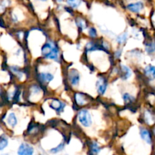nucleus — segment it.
Returning <instances> with one entry per match:
<instances>
[{
    "label": "nucleus",
    "mask_w": 155,
    "mask_h": 155,
    "mask_svg": "<svg viewBox=\"0 0 155 155\" xmlns=\"http://www.w3.org/2000/svg\"><path fill=\"white\" fill-rule=\"evenodd\" d=\"M145 120L148 124H151V120H152V117L148 112H146V114H145Z\"/></svg>",
    "instance_id": "nucleus-23"
},
{
    "label": "nucleus",
    "mask_w": 155,
    "mask_h": 155,
    "mask_svg": "<svg viewBox=\"0 0 155 155\" xmlns=\"http://www.w3.org/2000/svg\"><path fill=\"white\" fill-rule=\"evenodd\" d=\"M77 24L79 27H80L81 29H86V24L85 22V21H83L81 18H77Z\"/></svg>",
    "instance_id": "nucleus-18"
},
{
    "label": "nucleus",
    "mask_w": 155,
    "mask_h": 155,
    "mask_svg": "<svg viewBox=\"0 0 155 155\" xmlns=\"http://www.w3.org/2000/svg\"><path fill=\"white\" fill-rule=\"evenodd\" d=\"M97 86H98V93L103 95L105 92L106 89H107V82L104 79L101 78L97 83Z\"/></svg>",
    "instance_id": "nucleus-6"
},
{
    "label": "nucleus",
    "mask_w": 155,
    "mask_h": 155,
    "mask_svg": "<svg viewBox=\"0 0 155 155\" xmlns=\"http://www.w3.org/2000/svg\"><path fill=\"white\" fill-rule=\"evenodd\" d=\"M64 106L65 104L62 103L61 101H58V100H53L51 104H50V107L57 112H58V113H60V112H61L64 110Z\"/></svg>",
    "instance_id": "nucleus-4"
},
{
    "label": "nucleus",
    "mask_w": 155,
    "mask_h": 155,
    "mask_svg": "<svg viewBox=\"0 0 155 155\" xmlns=\"http://www.w3.org/2000/svg\"><path fill=\"white\" fill-rule=\"evenodd\" d=\"M144 5L142 2H136V3H130L127 5V8L133 12H139L143 9Z\"/></svg>",
    "instance_id": "nucleus-5"
},
{
    "label": "nucleus",
    "mask_w": 155,
    "mask_h": 155,
    "mask_svg": "<svg viewBox=\"0 0 155 155\" xmlns=\"http://www.w3.org/2000/svg\"><path fill=\"white\" fill-rule=\"evenodd\" d=\"M78 120L83 127H89L92 124V117L87 110H82L79 112Z\"/></svg>",
    "instance_id": "nucleus-2"
},
{
    "label": "nucleus",
    "mask_w": 155,
    "mask_h": 155,
    "mask_svg": "<svg viewBox=\"0 0 155 155\" xmlns=\"http://www.w3.org/2000/svg\"><path fill=\"white\" fill-rule=\"evenodd\" d=\"M89 36L91 37H95L97 36V32L95 30V28H90L89 30Z\"/></svg>",
    "instance_id": "nucleus-22"
},
{
    "label": "nucleus",
    "mask_w": 155,
    "mask_h": 155,
    "mask_svg": "<svg viewBox=\"0 0 155 155\" xmlns=\"http://www.w3.org/2000/svg\"><path fill=\"white\" fill-rule=\"evenodd\" d=\"M124 99L126 102H130V101H133V98L131 96V95H129V94H124Z\"/></svg>",
    "instance_id": "nucleus-21"
},
{
    "label": "nucleus",
    "mask_w": 155,
    "mask_h": 155,
    "mask_svg": "<svg viewBox=\"0 0 155 155\" xmlns=\"http://www.w3.org/2000/svg\"><path fill=\"white\" fill-rule=\"evenodd\" d=\"M7 121H8V124L11 127H15V125L17 124V118L16 117H15V114L11 113L10 114L8 115V117Z\"/></svg>",
    "instance_id": "nucleus-11"
},
{
    "label": "nucleus",
    "mask_w": 155,
    "mask_h": 155,
    "mask_svg": "<svg viewBox=\"0 0 155 155\" xmlns=\"http://www.w3.org/2000/svg\"><path fill=\"white\" fill-rule=\"evenodd\" d=\"M146 51L148 53H152L155 51V43H150L146 45Z\"/></svg>",
    "instance_id": "nucleus-19"
},
{
    "label": "nucleus",
    "mask_w": 155,
    "mask_h": 155,
    "mask_svg": "<svg viewBox=\"0 0 155 155\" xmlns=\"http://www.w3.org/2000/svg\"><path fill=\"white\" fill-rule=\"evenodd\" d=\"M64 147V143H61L60 145H58V146L56 147V148H52V149L51 150V153H57V152H58V151H61V150L63 149Z\"/></svg>",
    "instance_id": "nucleus-20"
},
{
    "label": "nucleus",
    "mask_w": 155,
    "mask_h": 155,
    "mask_svg": "<svg viewBox=\"0 0 155 155\" xmlns=\"http://www.w3.org/2000/svg\"><path fill=\"white\" fill-rule=\"evenodd\" d=\"M145 74L150 80H154L155 78V67L152 65H148L145 68Z\"/></svg>",
    "instance_id": "nucleus-7"
},
{
    "label": "nucleus",
    "mask_w": 155,
    "mask_h": 155,
    "mask_svg": "<svg viewBox=\"0 0 155 155\" xmlns=\"http://www.w3.org/2000/svg\"><path fill=\"white\" fill-rule=\"evenodd\" d=\"M122 68H123V71H124V78L128 79L132 74L131 71H130V69L128 68V67L124 66V65H122Z\"/></svg>",
    "instance_id": "nucleus-15"
},
{
    "label": "nucleus",
    "mask_w": 155,
    "mask_h": 155,
    "mask_svg": "<svg viewBox=\"0 0 155 155\" xmlns=\"http://www.w3.org/2000/svg\"><path fill=\"white\" fill-rule=\"evenodd\" d=\"M33 153V148L30 145L26 143L21 144L18 151V154L20 155H31Z\"/></svg>",
    "instance_id": "nucleus-3"
},
{
    "label": "nucleus",
    "mask_w": 155,
    "mask_h": 155,
    "mask_svg": "<svg viewBox=\"0 0 155 155\" xmlns=\"http://www.w3.org/2000/svg\"><path fill=\"white\" fill-rule=\"evenodd\" d=\"M91 148H92V152L93 153V154H98V152L100 151V147L98 146V144L96 143V142H93V143L92 144V146H91Z\"/></svg>",
    "instance_id": "nucleus-17"
},
{
    "label": "nucleus",
    "mask_w": 155,
    "mask_h": 155,
    "mask_svg": "<svg viewBox=\"0 0 155 155\" xmlns=\"http://www.w3.org/2000/svg\"><path fill=\"white\" fill-rule=\"evenodd\" d=\"M68 3L72 8H77L81 3V0H68Z\"/></svg>",
    "instance_id": "nucleus-16"
},
{
    "label": "nucleus",
    "mask_w": 155,
    "mask_h": 155,
    "mask_svg": "<svg viewBox=\"0 0 155 155\" xmlns=\"http://www.w3.org/2000/svg\"><path fill=\"white\" fill-rule=\"evenodd\" d=\"M62 1H63V0H57V2H61Z\"/></svg>",
    "instance_id": "nucleus-24"
},
{
    "label": "nucleus",
    "mask_w": 155,
    "mask_h": 155,
    "mask_svg": "<svg viewBox=\"0 0 155 155\" xmlns=\"http://www.w3.org/2000/svg\"><path fill=\"white\" fill-rule=\"evenodd\" d=\"M70 80H71V83L74 86H76V85L78 84L79 81H80V76H79L78 73L76 71H71V74H70Z\"/></svg>",
    "instance_id": "nucleus-9"
},
{
    "label": "nucleus",
    "mask_w": 155,
    "mask_h": 155,
    "mask_svg": "<svg viewBox=\"0 0 155 155\" xmlns=\"http://www.w3.org/2000/svg\"><path fill=\"white\" fill-rule=\"evenodd\" d=\"M41 1H46V0H41Z\"/></svg>",
    "instance_id": "nucleus-25"
},
{
    "label": "nucleus",
    "mask_w": 155,
    "mask_h": 155,
    "mask_svg": "<svg viewBox=\"0 0 155 155\" xmlns=\"http://www.w3.org/2000/svg\"><path fill=\"white\" fill-rule=\"evenodd\" d=\"M8 145V139L4 136H0V151L6 148Z\"/></svg>",
    "instance_id": "nucleus-12"
},
{
    "label": "nucleus",
    "mask_w": 155,
    "mask_h": 155,
    "mask_svg": "<svg viewBox=\"0 0 155 155\" xmlns=\"http://www.w3.org/2000/svg\"><path fill=\"white\" fill-rule=\"evenodd\" d=\"M140 135L142 139L145 141L146 143L151 145V134H150L149 132L147 130H145V129H142L140 131Z\"/></svg>",
    "instance_id": "nucleus-8"
},
{
    "label": "nucleus",
    "mask_w": 155,
    "mask_h": 155,
    "mask_svg": "<svg viewBox=\"0 0 155 155\" xmlns=\"http://www.w3.org/2000/svg\"><path fill=\"white\" fill-rule=\"evenodd\" d=\"M39 78L43 82H50L54 79V76L50 73H42L39 75Z\"/></svg>",
    "instance_id": "nucleus-10"
},
{
    "label": "nucleus",
    "mask_w": 155,
    "mask_h": 155,
    "mask_svg": "<svg viewBox=\"0 0 155 155\" xmlns=\"http://www.w3.org/2000/svg\"><path fill=\"white\" fill-rule=\"evenodd\" d=\"M127 38H128V33H123V34H121L120 36H119L117 37V42L118 43H124V42H126V40L127 39Z\"/></svg>",
    "instance_id": "nucleus-14"
},
{
    "label": "nucleus",
    "mask_w": 155,
    "mask_h": 155,
    "mask_svg": "<svg viewBox=\"0 0 155 155\" xmlns=\"http://www.w3.org/2000/svg\"><path fill=\"white\" fill-rule=\"evenodd\" d=\"M42 54L46 58L57 60L58 58V50L54 44L48 42L42 46Z\"/></svg>",
    "instance_id": "nucleus-1"
},
{
    "label": "nucleus",
    "mask_w": 155,
    "mask_h": 155,
    "mask_svg": "<svg viewBox=\"0 0 155 155\" xmlns=\"http://www.w3.org/2000/svg\"><path fill=\"white\" fill-rule=\"evenodd\" d=\"M75 99H76V101H77V104H80V105H83V104H85V102H86V101H85L84 98H83V96L82 94H80V93L76 94Z\"/></svg>",
    "instance_id": "nucleus-13"
}]
</instances>
